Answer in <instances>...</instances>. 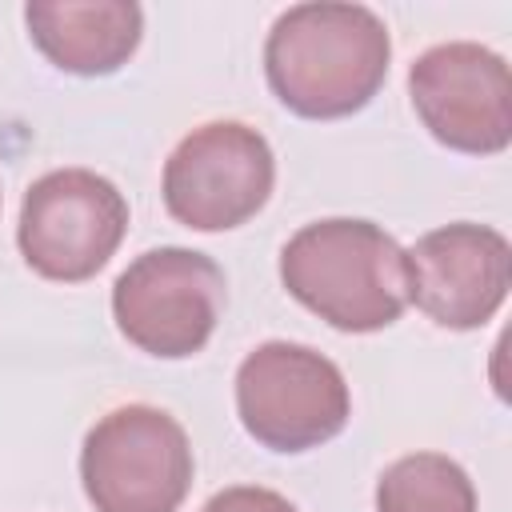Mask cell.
I'll use <instances>...</instances> for the list:
<instances>
[{
    "mask_svg": "<svg viewBox=\"0 0 512 512\" xmlns=\"http://www.w3.org/2000/svg\"><path fill=\"white\" fill-rule=\"evenodd\" d=\"M392 40L364 4H296L276 16L264 44V72L276 100L308 120L360 112L388 76Z\"/></svg>",
    "mask_w": 512,
    "mask_h": 512,
    "instance_id": "1",
    "label": "cell"
},
{
    "mask_svg": "<svg viewBox=\"0 0 512 512\" xmlns=\"http://www.w3.org/2000/svg\"><path fill=\"white\" fill-rule=\"evenodd\" d=\"M280 280L340 332H380L408 304L404 248L380 224L352 216L304 224L280 252Z\"/></svg>",
    "mask_w": 512,
    "mask_h": 512,
    "instance_id": "2",
    "label": "cell"
},
{
    "mask_svg": "<svg viewBox=\"0 0 512 512\" xmlns=\"http://www.w3.org/2000/svg\"><path fill=\"white\" fill-rule=\"evenodd\" d=\"M84 496L96 512H176L192 488V444L152 404H120L80 448Z\"/></svg>",
    "mask_w": 512,
    "mask_h": 512,
    "instance_id": "3",
    "label": "cell"
},
{
    "mask_svg": "<svg viewBox=\"0 0 512 512\" xmlns=\"http://www.w3.org/2000/svg\"><path fill=\"white\" fill-rule=\"evenodd\" d=\"M244 432L272 452H308L340 436L352 416L344 372L308 344L268 340L236 368Z\"/></svg>",
    "mask_w": 512,
    "mask_h": 512,
    "instance_id": "4",
    "label": "cell"
},
{
    "mask_svg": "<svg viewBox=\"0 0 512 512\" xmlns=\"http://www.w3.org/2000/svg\"><path fill=\"white\" fill-rule=\"evenodd\" d=\"M128 232L124 192L92 168L44 172L20 204L16 244L44 280L80 284L96 276Z\"/></svg>",
    "mask_w": 512,
    "mask_h": 512,
    "instance_id": "5",
    "label": "cell"
},
{
    "mask_svg": "<svg viewBox=\"0 0 512 512\" xmlns=\"http://www.w3.org/2000/svg\"><path fill=\"white\" fill-rule=\"evenodd\" d=\"M224 312V272L196 248H152L112 284V316L128 344L184 360L208 344Z\"/></svg>",
    "mask_w": 512,
    "mask_h": 512,
    "instance_id": "6",
    "label": "cell"
},
{
    "mask_svg": "<svg viewBox=\"0 0 512 512\" xmlns=\"http://www.w3.org/2000/svg\"><path fill=\"white\" fill-rule=\"evenodd\" d=\"M276 184L268 140L240 120L192 128L164 164V208L192 232H228L252 220Z\"/></svg>",
    "mask_w": 512,
    "mask_h": 512,
    "instance_id": "7",
    "label": "cell"
},
{
    "mask_svg": "<svg viewBox=\"0 0 512 512\" xmlns=\"http://www.w3.org/2000/svg\"><path fill=\"white\" fill-rule=\"evenodd\" d=\"M408 96L420 124L452 152L492 156L512 140V80L500 52L452 40L416 56Z\"/></svg>",
    "mask_w": 512,
    "mask_h": 512,
    "instance_id": "8",
    "label": "cell"
},
{
    "mask_svg": "<svg viewBox=\"0 0 512 512\" xmlns=\"http://www.w3.org/2000/svg\"><path fill=\"white\" fill-rule=\"evenodd\" d=\"M408 300L440 328H480L512 288V244L488 224H444L408 252Z\"/></svg>",
    "mask_w": 512,
    "mask_h": 512,
    "instance_id": "9",
    "label": "cell"
},
{
    "mask_svg": "<svg viewBox=\"0 0 512 512\" xmlns=\"http://www.w3.org/2000/svg\"><path fill=\"white\" fill-rule=\"evenodd\" d=\"M24 24L44 60L72 76H112L144 36V12L132 0H32Z\"/></svg>",
    "mask_w": 512,
    "mask_h": 512,
    "instance_id": "10",
    "label": "cell"
},
{
    "mask_svg": "<svg viewBox=\"0 0 512 512\" xmlns=\"http://www.w3.org/2000/svg\"><path fill=\"white\" fill-rule=\"evenodd\" d=\"M376 512H476V488L452 456L412 452L384 468Z\"/></svg>",
    "mask_w": 512,
    "mask_h": 512,
    "instance_id": "11",
    "label": "cell"
},
{
    "mask_svg": "<svg viewBox=\"0 0 512 512\" xmlns=\"http://www.w3.org/2000/svg\"><path fill=\"white\" fill-rule=\"evenodd\" d=\"M200 512H296V504H288L280 492L260 488V484H236L216 492Z\"/></svg>",
    "mask_w": 512,
    "mask_h": 512,
    "instance_id": "12",
    "label": "cell"
}]
</instances>
